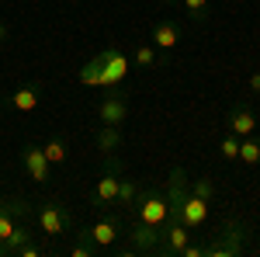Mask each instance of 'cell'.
Returning <instances> with one entry per match:
<instances>
[{"mask_svg": "<svg viewBox=\"0 0 260 257\" xmlns=\"http://www.w3.org/2000/svg\"><path fill=\"white\" fill-rule=\"evenodd\" d=\"M167 4H177V0H167Z\"/></svg>", "mask_w": 260, "mask_h": 257, "instance_id": "obj_26", "label": "cell"}, {"mask_svg": "<svg viewBox=\"0 0 260 257\" xmlns=\"http://www.w3.org/2000/svg\"><path fill=\"white\" fill-rule=\"evenodd\" d=\"M128 63H132V60L121 52L118 45H111V49L98 52V56H94V60L80 70V83H90V87H111V91H118L121 80L128 77Z\"/></svg>", "mask_w": 260, "mask_h": 257, "instance_id": "obj_1", "label": "cell"}, {"mask_svg": "<svg viewBox=\"0 0 260 257\" xmlns=\"http://www.w3.org/2000/svg\"><path fill=\"white\" fill-rule=\"evenodd\" d=\"M11 39V28H7V24H4V21H0V45H4V42Z\"/></svg>", "mask_w": 260, "mask_h": 257, "instance_id": "obj_24", "label": "cell"}, {"mask_svg": "<svg viewBox=\"0 0 260 257\" xmlns=\"http://www.w3.org/2000/svg\"><path fill=\"white\" fill-rule=\"evenodd\" d=\"M18 157H21V167L28 170V178H31V181H39V184H45V181H49V174H52V163L45 160V153H42L39 142H24Z\"/></svg>", "mask_w": 260, "mask_h": 257, "instance_id": "obj_7", "label": "cell"}, {"mask_svg": "<svg viewBox=\"0 0 260 257\" xmlns=\"http://www.w3.org/2000/svg\"><path fill=\"white\" fill-rule=\"evenodd\" d=\"M219 150H222V160H240V136L236 132H225Z\"/></svg>", "mask_w": 260, "mask_h": 257, "instance_id": "obj_21", "label": "cell"}, {"mask_svg": "<svg viewBox=\"0 0 260 257\" xmlns=\"http://www.w3.org/2000/svg\"><path fill=\"white\" fill-rule=\"evenodd\" d=\"M118 181H121L118 153H115V157H104V170H101L98 184H94V202H98V205H111V202L118 198Z\"/></svg>", "mask_w": 260, "mask_h": 257, "instance_id": "obj_5", "label": "cell"}, {"mask_svg": "<svg viewBox=\"0 0 260 257\" xmlns=\"http://www.w3.org/2000/svg\"><path fill=\"white\" fill-rule=\"evenodd\" d=\"M246 247H250V230L236 219H229L205 243V257H240Z\"/></svg>", "mask_w": 260, "mask_h": 257, "instance_id": "obj_2", "label": "cell"}, {"mask_svg": "<svg viewBox=\"0 0 260 257\" xmlns=\"http://www.w3.org/2000/svg\"><path fill=\"white\" fill-rule=\"evenodd\" d=\"M39 101H42V83L39 80H31V83H24V87H18V91L7 94V104L18 108V111H35Z\"/></svg>", "mask_w": 260, "mask_h": 257, "instance_id": "obj_12", "label": "cell"}, {"mask_svg": "<svg viewBox=\"0 0 260 257\" xmlns=\"http://www.w3.org/2000/svg\"><path fill=\"white\" fill-rule=\"evenodd\" d=\"M35 226H39L45 237L59 240L73 230V212H70L62 202H56V198H45L39 209H35Z\"/></svg>", "mask_w": 260, "mask_h": 257, "instance_id": "obj_3", "label": "cell"}, {"mask_svg": "<svg viewBox=\"0 0 260 257\" xmlns=\"http://www.w3.org/2000/svg\"><path fill=\"white\" fill-rule=\"evenodd\" d=\"M42 153H45V160L52 163V167H59V163H66V157H70V150H66V139L62 136H52L45 146H42Z\"/></svg>", "mask_w": 260, "mask_h": 257, "instance_id": "obj_14", "label": "cell"}, {"mask_svg": "<svg viewBox=\"0 0 260 257\" xmlns=\"http://www.w3.org/2000/svg\"><path fill=\"white\" fill-rule=\"evenodd\" d=\"M180 257H205V247H194V243H187V247L180 250Z\"/></svg>", "mask_w": 260, "mask_h": 257, "instance_id": "obj_22", "label": "cell"}, {"mask_svg": "<svg viewBox=\"0 0 260 257\" xmlns=\"http://www.w3.org/2000/svg\"><path fill=\"white\" fill-rule=\"evenodd\" d=\"M191 195L205 198L208 205L215 202V178H208V174H201V178H191Z\"/></svg>", "mask_w": 260, "mask_h": 257, "instance_id": "obj_17", "label": "cell"}, {"mask_svg": "<svg viewBox=\"0 0 260 257\" xmlns=\"http://www.w3.org/2000/svg\"><path fill=\"white\" fill-rule=\"evenodd\" d=\"M132 212H136V222L163 230V222H167V195H163L160 188H142L139 195H136Z\"/></svg>", "mask_w": 260, "mask_h": 257, "instance_id": "obj_4", "label": "cell"}, {"mask_svg": "<svg viewBox=\"0 0 260 257\" xmlns=\"http://www.w3.org/2000/svg\"><path fill=\"white\" fill-rule=\"evenodd\" d=\"M94 146H98L101 157H115L121 150V125H101L98 136H94Z\"/></svg>", "mask_w": 260, "mask_h": 257, "instance_id": "obj_13", "label": "cell"}, {"mask_svg": "<svg viewBox=\"0 0 260 257\" xmlns=\"http://www.w3.org/2000/svg\"><path fill=\"white\" fill-rule=\"evenodd\" d=\"M225 125H229V132H236V136H253L257 132V125H260V119H257V111L250 108V104H233L229 108V115H225Z\"/></svg>", "mask_w": 260, "mask_h": 257, "instance_id": "obj_9", "label": "cell"}, {"mask_svg": "<svg viewBox=\"0 0 260 257\" xmlns=\"http://www.w3.org/2000/svg\"><path fill=\"white\" fill-rule=\"evenodd\" d=\"M180 222H184L187 230H201V226L208 222V202L198 198V195H191V188H187L184 205H180Z\"/></svg>", "mask_w": 260, "mask_h": 257, "instance_id": "obj_10", "label": "cell"}, {"mask_svg": "<svg viewBox=\"0 0 260 257\" xmlns=\"http://www.w3.org/2000/svg\"><path fill=\"white\" fill-rule=\"evenodd\" d=\"M240 163H246V167H260V139H253V136L240 139Z\"/></svg>", "mask_w": 260, "mask_h": 257, "instance_id": "obj_15", "label": "cell"}, {"mask_svg": "<svg viewBox=\"0 0 260 257\" xmlns=\"http://www.w3.org/2000/svg\"><path fill=\"white\" fill-rule=\"evenodd\" d=\"M136 195H139V184H136L132 178H121V181H118V198H115V202H118L121 209H128V212H132Z\"/></svg>", "mask_w": 260, "mask_h": 257, "instance_id": "obj_16", "label": "cell"}, {"mask_svg": "<svg viewBox=\"0 0 260 257\" xmlns=\"http://www.w3.org/2000/svg\"><path fill=\"white\" fill-rule=\"evenodd\" d=\"M0 257H7V247H4V243H0Z\"/></svg>", "mask_w": 260, "mask_h": 257, "instance_id": "obj_25", "label": "cell"}, {"mask_svg": "<svg viewBox=\"0 0 260 257\" xmlns=\"http://www.w3.org/2000/svg\"><path fill=\"white\" fill-rule=\"evenodd\" d=\"M149 42L156 45V52H170V49L180 45V28L174 21H156V24L149 28Z\"/></svg>", "mask_w": 260, "mask_h": 257, "instance_id": "obj_11", "label": "cell"}, {"mask_svg": "<svg viewBox=\"0 0 260 257\" xmlns=\"http://www.w3.org/2000/svg\"><path fill=\"white\" fill-rule=\"evenodd\" d=\"M132 63L142 66V70H153V66H156V45H153V42H149V45H139V49L132 52Z\"/></svg>", "mask_w": 260, "mask_h": 257, "instance_id": "obj_20", "label": "cell"}, {"mask_svg": "<svg viewBox=\"0 0 260 257\" xmlns=\"http://www.w3.org/2000/svg\"><path fill=\"white\" fill-rule=\"evenodd\" d=\"M80 237H87L98 250H111V247H115V240L121 237V222L115 216H101L94 226L80 230Z\"/></svg>", "mask_w": 260, "mask_h": 257, "instance_id": "obj_6", "label": "cell"}, {"mask_svg": "<svg viewBox=\"0 0 260 257\" xmlns=\"http://www.w3.org/2000/svg\"><path fill=\"white\" fill-rule=\"evenodd\" d=\"M0 216H31V205L24 198H0Z\"/></svg>", "mask_w": 260, "mask_h": 257, "instance_id": "obj_19", "label": "cell"}, {"mask_svg": "<svg viewBox=\"0 0 260 257\" xmlns=\"http://www.w3.org/2000/svg\"><path fill=\"white\" fill-rule=\"evenodd\" d=\"M177 4L184 7V14L191 21H205L208 11H212V0H177Z\"/></svg>", "mask_w": 260, "mask_h": 257, "instance_id": "obj_18", "label": "cell"}, {"mask_svg": "<svg viewBox=\"0 0 260 257\" xmlns=\"http://www.w3.org/2000/svg\"><path fill=\"white\" fill-rule=\"evenodd\" d=\"M98 119H101V125H121V122L128 119V101H125V94H118V91L104 94L98 101Z\"/></svg>", "mask_w": 260, "mask_h": 257, "instance_id": "obj_8", "label": "cell"}, {"mask_svg": "<svg viewBox=\"0 0 260 257\" xmlns=\"http://www.w3.org/2000/svg\"><path fill=\"white\" fill-rule=\"evenodd\" d=\"M250 94H257V98H260V70L250 73Z\"/></svg>", "mask_w": 260, "mask_h": 257, "instance_id": "obj_23", "label": "cell"}]
</instances>
